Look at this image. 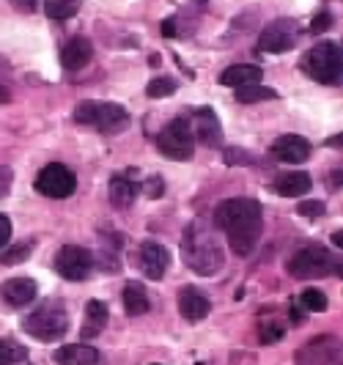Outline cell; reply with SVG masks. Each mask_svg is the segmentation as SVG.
<instances>
[{
    "mask_svg": "<svg viewBox=\"0 0 343 365\" xmlns=\"http://www.w3.org/2000/svg\"><path fill=\"white\" fill-rule=\"evenodd\" d=\"M332 245L341 250V245H343V234H341V231H335V234H332Z\"/></svg>",
    "mask_w": 343,
    "mask_h": 365,
    "instance_id": "cell-40",
    "label": "cell"
},
{
    "mask_svg": "<svg viewBox=\"0 0 343 365\" xmlns=\"http://www.w3.org/2000/svg\"><path fill=\"white\" fill-rule=\"evenodd\" d=\"M36 190L47 198H69L77 190V179L74 173L61 163H53L41 168L36 176Z\"/></svg>",
    "mask_w": 343,
    "mask_h": 365,
    "instance_id": "cell-8",
    "label": "cell"
},
{
    "mask_svg": "<svg viewBox=\"0 0 343 365\" xmlns=\"http://www.w3.org/2000/svg\"><path fill=\"white\" fill-rule=\"evenodd\" d=\"M17 9H22V11H34L36 9V0H11Z\"/></svg>",
    "mask_w": 343,
    "mask_h": 365,
    "instance_id": "cell-37",
    "label": "cell"
},
{
    "mask_svg": "<svg viewBox=\"0 0 343 365\" xmlns=\"http://www.w3.org/2000/svg\"><path fill=\"white\" fill-rule=\"evenodd\" d=\"M55 363L58 365H96L99 363V351L88 344H69L55 351Z\"/></svg>",
    "mask_w": 343,
    "mask_h": 365,
    "instance_id": "cell-18",
    "label": "cell"
},
{
    "mask_svg": "<svg viewBox=\"0 0 343 365\" xmlns=\"http://www.w3.org/2000/svg\"><path fill=\"white\" fill-rule=\"evenodd\" d=\"M44 11L50 19H69L80 11V0H44Z\"/></svg>",
    "mask_w": 343,
    "mask_h": 365,
    "instance_id": "cell-25",
    "label": "cell"
},
{
    "mask_svg": "<svg viewBox=\"0 0 343 365\" xmlns=\"http://www.w3.org/2000/svg\"><path fill=\"white\" fill-rule=\"evenodd\" d=\"M181 256L184 264L193 269L195 274L203 277H212L222 269L225 264V250L220 245V239L215 237V231L203 222V220H193L187 228H184V237H181Z\"/></svg>",
    "mask_w": 343,
    "mask_h": 365,
    "instance_id": "cell-2",
    "label": "cell"
},
{
    "mask_svg": "<svg viewBox=\"0 0 343 365\" xmlns=\"http://www.w3.org/2000/svg\"><path fill=\"white\" fill-rule=\"evenodd\" d=\"M165 187H163V182H160V176H154V179H148V187H145V192L151 195V198H157L160 192H163Z\"/></svg>",
    "mask_w": 343,
    "mask_h": 365,
    "instance_id": "cell-36",
    "label": "cell"
},
{
    "mask_svg": "<svg viewBox=\"0 0 343 365\" xmlns=\"http://www.w3.org/2000/svg\"><path fill=\"white\" fill-rule=\"evenodd\" d=\"M297 212L302 215V217H322L324 215V203L322 201H305L297 206Z\"/></svg>",
    "mask_w": 343,
    "mask_h": 365,
    "instance_id": "cell-30",
    "label": "cell"
},
{
    "mask_svg": "<svg viewBox=\"0 0 343 365\" xmlns=\"http://www.w3.org/2000/svg\"><path fill=\"white\" fill-rule=\"evenodd\" d=\"M176 25H179V19L168 17L163 25H160V34H163L165 38H176V36H179V28H176Z\"/></svg>",
    "mask_w": 343,
    "mask_h": 365,
    "instance_id": "cell-34",
    "label": "cell"
},
{
    "mask_svg": "<svg viewBox=\"0 0 343 365\" xmlns=\"http://www.w3.org/2000/svg\"><path fill=\"white\" fill-rule=\"evenodd\" d=\"M25 360H28L25 346L14 341H0V365H22Z\"/></svg>",
    "mask_w": 343,
    "mask_h": 365,
    "instance_id": "cell-26",
    "label": "cell"
},
{
    "mask_svg": "<svg viewBox=\"0 0 343 365\" xmlns=\"http://www.w3.org/2000/svg\"><path fill=\"white\" fill-rule=\"evenodd\" d=\"M329 25H332V14H329V11H322L319 17H313V22H310V31H313V34H324Z\"/></svg>",
    "mask_w": 343,
    "mask_h": 365,
    "instance_id": "cell-33",
    "label": "cell"
},
{
    "mask_svg": "<svg viewBox=\"0 0 343 365\" xmlns=\"http://www.w3.org/2000/svg\"><path fill=\"white\" fill-rule=\"evenodd\" d=\"M310 187H313V179L305 170H289V173H280L275 179V190L283 198H300V195L310 192Z\"/></svg>",
    "mask_w": 343,
    "mask_h": 365,
    "instance_id": "cell-17",
    "label": "cell"
},
{
    "mask_svg": "<svg viewBox=\"0 0 343 365\" xmlns=\"http://www.w3.org/2000/svg\"><path fill=\"white\" fill-rule=\"evenodd\" d=\"M341 44L338 41H322L313 50H307L302 58V72L324 86L341 83Z\"/></svg>",
    "mask_w": 343,
    "mask_h": 365,
    "instance_id": "cell-6",
    "label": "cell"
},
{
    "mask_svg": "<svg viewBox=\"0 0 343 365\" xmlns=\"http://www.w3.org/2000/svg\"><path fill=\"white\" fill-rule=\"evenodd\" d=\"M91 58H93V44H91L86 36L69 38V41L63 44V50H61V63H63L66 72H80V69H86L91 63Z\"/></svg>",
    "mask_w": 343,
    "mask_h": 365,
    "instance_id": "cell-14",
    "label": "cell"
},
{
    "mask_svg": "<svg viewBox=\"0 0 343 365\" xmlns=\"http://www.w3.org/2000/svg\"><path fill=\"white\" fill-rule=\"evenodd\" d=\"M176 88H179V83H176L173 77H157V80L148 83L145 93H148L151 99H165V96H173Z\"/></svg>",
    "mask_w": 343,
    "mask_h": 365,
    "instance_id": "cell-27",
    "label": "cell"
},
{
    "mask_svg": "<svg viewBox=\"0 0 343 365\" xmlns=\"http://www.w3.org/2000/svg\"><path fill=\"white\" fill-rule=\"evenodd\" d=\"M283 335H286V329H283V324H280L275 316L261 322V344H264V346H270V344H277Z\"/></svg>",
    "mask_w": 343,
    "mask_h": 365,
    "instance_id": "cell-28",
    "label": "cell"
},
{
    "mask_svg": "<svg viewBox=\"0 0 343 365\" xmlns=\"http://www.w3.org/2000/svg\"><path fill=\"white\" fill-rule=\"evenodd\" d=\"M272 157L280 163H305L310 157V143L300 135H280L272 143Z\"/></svg>",
    "mask_w": 343,
    "mask_h": 365,
    "instance_id": "cell-15",
    "label": "cell"
},
{
    "mask_svg": "<svg viewBox=\"0 0 343 365\" xmlns=\"http://www.w3.org/2000/svg\"><path fill=\"white\" fill-rule=\"evenodd\" d=\"M108 319H110V311L105 302H99V299H91L88 305H86V324H83V338H93V335H99L102 329L108 327Z\"/></svg>",
    "mask_w": 343,
    "mask_h": 365,
    "instance_id": "cell-21",
    "label": "cell"
},
{
    "mask_svg": "<svg viewBox=\"0 0 343 365\" xmlns=\"http://www.w3.org/2000/svg\"><path fill=\"white\" fill-rule=\"evenodd\" d=\"M302 308L310 313H324L327 311V297L319 289H305L302 292Z\"/></svg>",
    "mask_w": 343,
    "mask_h": 365,
    "instance_id": "cell-29",
    "label": "cell"
},
{
    "mask_svg": "<svg viewBox=\"0 0 343 365\" xmlns=\"http://www.w3.org/2000/svg\"><path fill=\"white\" fill-rule=\"evenodd\" d=\"M264 72L258 66H250V63H236V66H228L225 72L220 74V86H231V88H242V86H255L261 83Z\"/></svg>",
    "mask_w": 343,
    "mask_h": 365,
    "instance_id": "cell-19",
    "label": "cell"
},
{
    "mask_svg": "<svg viewBox=\"0 0 343 365\" xmlns=\"http://www.w3.org/2000/svg\"><path fill=\"white\" fill-rule=\"evenodd\" d=\"M138 192H140V187L135 182H129L127 176H113V179H110V203H113L116 209L132 206L135 198H138Z\"/></svg>",
    "mask_w": 343,
    "mask_h": 365,
    "instance_id": "cell-20",
    "label": "cell"
},
{
    "mask_svg": "<svg viewBox=\"0 0 343 365\" xmlns=\"http://www.w3.org/2000/svg\"><path fill=\"white\" fill-rule=\"evenodd\" d=\"M267 99H277V91H275V88H264L261 83L236 88V102H242V105H253V102H267Z\"/></svg>",
    "mask_w": 343,
    "mask_h": 365,
    "instance_id": "cell-23",
    "label": "cell"
},
{
    "mask_svg": "<svg viewBox=\"0 0 343 365\" xmlns=\"http://www.w3.org/2000/svg\"><path fill=\"white\" fill-rule=\"evenodd\" d=\"M91 269H93V253L88 247L66 245L55 256V272L61 274L63 280H86Z\"/></svg>",
    "mask_w": 343,
    "mask_h": 365,
    "instance_id": "cell-9",
    "label": "cell"
},
{
    "mask_svg": "<svg viewBox=\"0 0 343 365\" xmlns=\"http://www.w3.org/2000/svg\"><path fill=\"white\" fill-rule=\"evenodd\" d=\"M341 272V258L322 245H307L300 247L289 258V274L297 280H313V277H329Z\"/></svg>",
    "mask_w": 343,
    "mask_h": 365,
    "instance_id": "cell-5",
    "label": "cell"
},
{
    "mask_svg": "<svg viewBox=\"0 0 343 365\" xmlns=\"http://www.w3.org/2000/svg\"><path fill=\"white\" fill-rule=\"evenodd\" d=\"M297 41V22L294 19H275L270 22L261 36H258V50L261 53H270V55H280V53H289Z\"/></svg>",
    "mask_w": 343,
    "mask_h": 365,
    "instance_id": "cell-10",
    "label": "cell"
},
{
    "mask_svg": "<svg viewBox=\"0 0 343 365\" xmlns=\"http://www.w3.org/2000/svg\"><path fill=\"white\" fill-rule=\"evenodd\" d=\"M39 286L31 277H11L6 283H0V297L9 308H25L36 299Z\"/></svg>",
    "mask_w": 343,
    "mask_h": 365,
    "instance_id": "cell-13",
    "label": "cell"
},
{
    "mask_svg": "<svg viewBox=\"0 0 343 365\" xmlns=\"http://www.w3.org/2000/svg\"><path fill=\"white\" fill-rule=\"evenodd\" d=\"M217 228L228 237V245L236 256H250L258 247L264 231V212L261 203L250 198H231L222 201L215 212Z\"/></svg>",
    "mask_w": 343,
    "mask_h": 365,
    "instance_id": "cell-1",
    "label": "cell"
},
{
    "mask_svg": "<svg viewBox=\"0 0 343 365\" xmlns=\"http://www.w3.org/2000/svg\"><path fill=\"white\" fill-rule=\"evenodd\" d=\"M22 329H25L31 338L44 341V344L63 338L66 329H69V316H66L63 302H61V299H47V302H41L31 316L22 319Z\"/></svg>",
    "mask_w": 343,
    "mask_h": 365,
    "instance_id": "cell-4",
    "label": "cell"
},
{
    "mask_svg": "<svg viewBox=\"0 0 343 365\" xmlns=\"http://www.w3.org/2000/svg\"><path fill=\"white\" fill-rule=\"evenodd\" d=\"M335 187H341V168L332 173V190H335Z\"/></svg>",
    "mask_w": 343,
    "mask_h": 365,
    "instance_id": "cell-41",
    "label": "cell"
},
{
    "mask_svg": "<svg viewBox=\"0 0 343 365\" xmlns=\"http://www.w3.org/2000/svg\"><path fill=\"white\" fill-rule=\"evenodd\" d=\"M31 253H34V242H17V245H9V247H3V253H0V264H3V267H14V264L28 261Z\"/></svg>",
    "mask_w": 343,
    "mask_h": 365,
    "instance_id": "cell-24",
    "label": "cell"
},
{
    "mask_svg": "<svg viewBox=\"0 0 343 365\" xmlns=\"http://www.w3.org/2000/svg\"><path fill=\"white\" fill-rule=\"evenodd\" d=\"M225 163L228 165H250L253 163V157L245 154V151H239V148H225Z\"/></svg>",
    "mask_w": 343,
    "mask_h": 365,
    "instance_id": "cell-31",
    "label": "cell"
},
{
    "mask_svg": "<svg viewBox=\"0 0 343 365\" xmlns=\"http://www.w3.org/2000/svg\"><path fill=\"white\" fill-rule=\"evenodd\" d=\"M11 182H14V170L9 165H0V198L11 190Z\"/></svg>",
    "mask_w": 343,
    "mask_h": 365,
    "instance_id": "cell-32",
    "label": "cell"
},
{
    "mask_svg": "<svg viewBox=\"0 0 343 365\" xmlns=\"http://www.w3.org/2000/svg\"><path fill=\"white\" fill-rule=\"evenodd\" d=\"M195 140L203 143L206 148H220L222 146V127L220 118L212 108H198L195 110V129H193Z\"/></svg>",
    "mask_w": 343,
    "mask_h": 365,
    "instance_id": "cell-11",
    "label": "cell"
},
{
    "mask_svg": "<svg viewBox=\"0 0 343 365\" xmlns=\"http://www.w3.org/2000/svg\"><path fill=\"white\" fill-rule=\"evenodd\" d=\"M291 322H294V324H302V311L294 308V305H291Z\"/></svg>",
    "mask_w": 343,
    "mask_h": 365,
    "instance_id": "cell-38",
    "label": "cell"
},
{
    "mask_svg": "<svg viewBox=\"0 0 343 365\" xmlns=\"http://www.w3.org/2000/svg\"><path fill=\"white\" fill-rule=\"evenodd\" d=\"M170 267V253L157 242H143L140 245V269L148 280H163Z\"/></svg>",
    "mask_w": 343,
    "mask_h": 365,
    "instance_id": "cell-12",
    "label": "cell"
},
{
    "mask_svg": "<svg viewBox=\"0 0 343 365\" xmlns=\"http://www.w3.org/2000/svg\"><path fill=\"white\" fill-rule=\"evenodd\" d=\"M212 311V302L193 286H184L179 292V313L187 322H200L206 319V313Z\"/></svg>",
    "mask_w": 343,
    "mask_h": 365,
    "instance_id": "cell-16",
    "label": "cell"
},
{
    "mask_svg": "<svg viewBox=\"0 0 343 365\" xmlns=\"http://www.w3.org/2000/svg\"><path fill=\"white\" fill-rule=\"evenodd\" d=\"M72 118L83 127H91L105 135H118L129 127V113L127 108L116 105V102H80L74 108Z\"/></svg>",
    "mask_w": 343,
    "mask_h": 365,
    "instance_id": "cell-3",
    "label": "cell"
},
{
    "mask_svg": "<svg viewBox=\"0 0 343 365\" xmlns=\"http://www.w3.org/2000/svg\"><path fill=\"white\" fill-rule=\"evenodd\" d=\"M157 148L163 151L165 157H170V160H193V154H195V135H193V124H190V118H173L168 127L157 135Z\"/></svg>",
    "mask_w": 343,
    "mask_h": 365,
    "instance_id": "cell-7",
    "label": "cell"
},
{
    "mask_svg": "<svg viewBox=\"0 0 343 365\" xmlns=\"http://www.w3.org/2000/svg\"><path fill=\"white\" fill-rule=\"evenodd\" d=\"M9 99H11V93H9V88H6V86H0V105H6Z\"/></svg>",
    "mask_w": 343,
    "mask_h": 365,
    "instance_id": "cell-39",
    "label": "cell"
},
{
    "mask_svg": "<svg viewBox=\"0 0 343 365\" xmlns=\"http://www.w3.org/2000/svg\"><path fill=\"white\" fill-rule=\"evenodd\" d=\"M9 239H11V220L0 215V250L9 245Z\"/></svg>",
    "mask_w": 343,
    "mask_h": 365,
    "instance_id": "cell-35",
    "label": "cell"
},
{
    "mask_svg": "<svg viewBox=\"0 0 343 365\" xmlns=\"http://www.w3.org/2000/svg\"><path fill=\"white\" fill-rule=\"evenodd\" d=\"M121 299H124V308H127L129 316H143L148 311V294L140 283H127L124 286V294H121Z\"/></svg>",
    "mask_w": 343,
    "mask_h": 365,
    "instance_id": "cell-22",
    "label": "cell"
}]
</instances>
